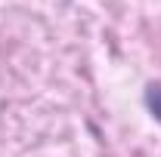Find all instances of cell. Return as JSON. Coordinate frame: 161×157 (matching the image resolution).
<instances>
[{
    "label": "cell",
    "mask_w": 161,
    "mask_h": 157,
    "mask_svg": "<svg viewBox=\"0 0 161 157\" xmlns=\"http://www.w3.org/2000/svg\"><path fill=\"white\" fill-rule=\"evenodd\" d=\"M142 102H146V108H149V114L161 123V80H152L149 86H146V96H142Z\"/></svg>",
    "instance_id": "6da1fadb"
}]
</instances>
